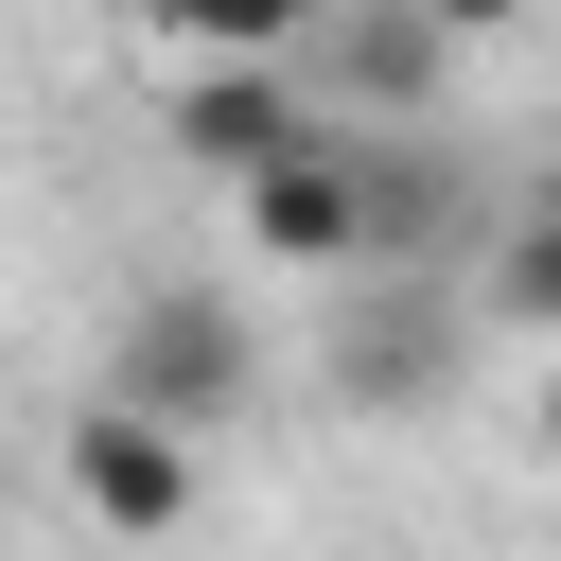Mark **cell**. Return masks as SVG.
<instances>
[{"instance_id":"6","label":"cell","mask_w":561,"mask_h":561,"mask_svg":"<svg viewBox=\"0 0 561 561\" xmlns=\"http://www.w3.org/2000/svg\"><path fill=\"white\" fill-rule=\"evenodd\" d=\"M473 298H491L508 333H561V175H526V193L491 210V245H473Z\"/></svg>"},{"instance_id":"4","label":"cell","mask_w":561,"mask_h":561,"mask_svg":"<svg viewBox=\"0 0 561 561\" xmlns=\"http://www.w3.org/2000/svg\"><path fill=\"white\" fill-rule=\"evenodd\" d=\"M316 123H333V105H316L298 70H175V158H193V175H228V193H245L263 158H298Z\"/></svg>"},{"instance_id":"9","label":"cell","mask_w":561,"mask_h":561,"mask_svg":"<svg viewBox=\"0 0 561 561\" xmlns=\"http://www.w3.org/2000/svg\"><path fill=\"white\" fill-rule=\"evenodd\" d=\"M526 456H543V473H561V368H543V386H526Z\"/></svg>"},{"instance_id":"3","label":"cell","mask_w":561,"mask_h":561,"mask_svg":"<svg viewBox=\"0 0 561 561\" xmlns=\"http://www.w3.org/2000/svg\"><path fill=\"white\" fill-rule=\"evenodd\" d=\"M53 473H70V508L105 526V543H175L193 526V438L175 421H140V403H70V438H53Z\"/></svg>"},{"instance_id":"2","label":"cell","mask_w":561,"mask_h":561,"mask_svg":"<svg viewBox=\"0 0 561 561\" xmlns=\"http://www.w3.org/2000/svg\"><path fill=\"white\" fill-rule=\"evenodd\" d=\"M245 368H263V333H245L210 280H140V298H123V351H105V403H140V421L210 438V421L245 403Z\"/></svg>"},{"instance_id":"8","label":"cell","mask_w":561,"mask_h":561,"mask_svg":"<svg viewBox=\"0 0 561 561\" xmlns=\"http://www.w3.org/2000/svg\"><path fill=\"white\" fill-rule=\"evenodd\" d=\"M508 18H543V0H421V35H438V53H473V35H508Z\"/></svg>"},{"instance_id":"5","label":"cell","mask_w":561,"mask_h":561,"mask_svg":"<svg viewBox=\"0 0 561 561\" xmlns=\"http://www.w3.org/2000/svg\"><path fill=\"white\" fill-rule=\"evenodd\" d=\"M298 70H333V88H351V105H438V70H456V53H438V35H421V0H333V18H316V53H298Z\"/></svg>"},{"instance_id":"1","label":"cell","mask_w":561,"mask_h":561,"mask_svg":"<svg viewBox=\"0 0 561 561\" xmlns=\"http://www.w3.org/2000/svg\"><path fill=\"white\" fill-rule=\"evenodd\" d=\"M228 228H245L280 280H351V263H386V175H368L351 123H316L298 158H263V175L228 193Z\"/></svg>"},{"instance_id":"7","label":"cell","mask_w":561,"mask_h":561,"mask_svg":"<svg viewBox=\"0 0 561 561\" xmlns=\"http://www.w3.org/2000/svg\"><path fill=\"white\" fill-rule=\"evenodd\" d=\"M140 18H158V35L193 53V70H298L333 0H140Z\"/></svg>"}]
</instances>
